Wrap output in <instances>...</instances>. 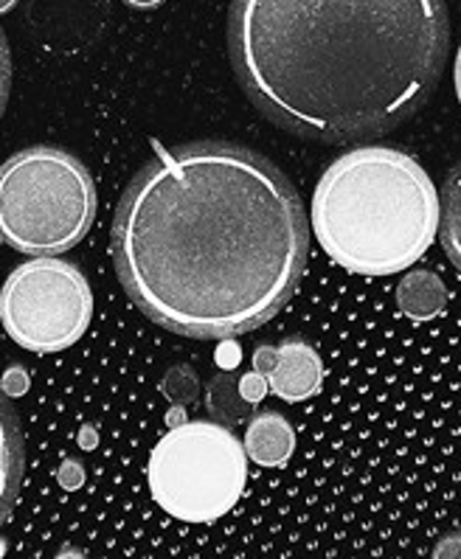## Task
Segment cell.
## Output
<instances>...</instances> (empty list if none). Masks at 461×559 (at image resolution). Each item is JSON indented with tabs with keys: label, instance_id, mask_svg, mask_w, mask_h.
<instances>
[{
	"label": "cell",
	"instance_id": "cell-1",
	"mask_svg": "<svg viewBox=\"0 0 461 559\" xmlns=\"http://www.w3.org/2000/svg\"><path fill=\"white\" fill-rule=\"evenodd\" d=\"M310 228L276 164L237 144L161 152L132 178L113 225L119 278L164 330L225 341L293 298Z\"/></svg>",
	"mask_w": 461,
	"mask_h": 559
},
{
	"label": "cell",
	"instance_id": "cell-2",
	"mask_svg": "<svg viewBox=\"0 0 461 559\" xmlns=\"http://www.w3.org/2000/svg\"><path fill=\"white\" fill-rule=\"evenodd\" d=\"M445 0H234L230 60L253 105L302 139L386 135L439 85Z\"/></svg>",
	"mask_w": 461,
	"mask_h": 559
},
{
	"label": "cell",
	"instance_id": "cell-3",
	"mask_svg": "<svg viewBox=\"0 0 461 559\" xmlns=\"http://www.w3.org/2000/svg\"><path fill=\"white\" fill-rule=\"evenodd\" d=\"M312 230L338 267L357 276H394L434 245L439 194L409 152L360 146L327 166L318 180Z\"/></svg>",
	"mask_w": 461,
	"mask_h": 559
},
{
	"label": "cell",
	"instance_id": "cell-4",
	"mask_svg": "<svg viewBox=\"0 0 461 559\" xmlns=\"http://www.w3.org/2000/svg\"><path fill=\"white\" fill-rule=\"evenodd\" d=\"M96 186L80 158L32 146L0 166V237L28 257H57L85 239Z\"/></svg>",
	"mask_w": 461,
	"mask_h": 559
},
{
	"label": "cell",
	"instance_id": "cell-5",
	"mask_svg": "<svg viewBox=\"0 0 461 559\" xmlns=\"http://www.w3.org/2000/svg\"><path fill=\"white\" fill-rule=\"evenodd\" d=\"M146 475L166 514L184 523H214L243 498L248 453L225 425L186 421L155 444Z\"/></svg>",
	"mask_w": 461,
	"mask_h": 559
},
{
	"label": "cell",
	"instance_id": "cell-6",
	"mask_svg": "<svg viewBox=\"0 0 461 559\" xmlns=\"http://www.w3.org/2000/svg\"><path fill=\"white\" fill-rule=\"evenodd\" d=\"M93 293L73 264L34 257L12 270L0 290V321L17 346L37 355L62 352L87 332Z\"/></svg>",
	"mask_w": 461,
	"mask_h": 559
},
{
	"label": "cell",
	"instance_id": "cell-7",
	"mask_svg": "<svg viewBox=\"0 0 461 559\" xmlns=\"http://www.w3.org/2000/svg\"><path fill=\"white\" fill-rule=\"evenodd\" d=\"M268 385L284 402H304L321 391V355L302 337H291L276 346V362L268 371Z\"/></svg>",
	"mask_w": 461,
	"mask_h": 559
},
{
	"label": "cell",
	"instance_id": "cell-8",
	"mask_svg": "<svg viewBox=\"0 0 461 559\" xmlns=\"http://www.w3.org/2000/svg\"><path fill=\"white\" fill-rule=\"evenodd\" d=\"M23 480V433L12 402L0 394V526L12 514Z\"/></svg>",
	"mask_w": 461,
	"mask_h": 559
},
{
	"label": "cell",
	"instance_id": "cell-9",
	"mask_svg": "<svg viewBox=\"0 0 461 559\" xmlns=\"http://www.w3.org/2000/svg\"><path fill=\"white\" fill-rule=\"evenodd\" d=\"M296 450V433H293L291 421L282 414L264 411V414L253 416L245 433V453L253 459L259 467H282Z\"/></svg>",
	"mask_w": 461,
	"mask_h": 559
},
{
	"label": "cell",
	"instance_id": "cell-10",
	"mask_svg": "<svg viewBox=\"0 0 461 559\" xmlns=\"http://www.w3.org/2000/svg\"><path fill=\"white\" fill-rule=\"evenodd\" d=\"M445 304H448V290L434 270H411L397 284V307L411 321H434L445 310Z\"/></svg>",
	"mask_w": 461,
	"mask_h": 559
},
{
	"label": "cell",
	"instance_id": "cell-11",
	"mask_svg": "<svg viewBox=\"0 0 461 559\" xmlns=\"http://www.w3.org/2000/svg\"><path fill=\"white\" fill-rule=\"evenodd\" d=\"M439 234L448 259L461 270V160L448 171L441 186Z\"/></svg>",
	"mask_w": 461,
	"mask_h": 559
},
{
	"label": "cell",
	"instance_id": "cell-12",
	"mask_svg": "<svg viewBox=\"0 0 461 559\" xmlns=\"http://www.w3.org/2000/svg\"><path fill=\"white\" fill-rule=\"evenodd\" d=\"M9 82H12V66H9V48L3 34H0V116H3V107L9 99Z\"/></svg>",
	"mask_w": 461,
	"mask_h": 559
},
{
	"label": "cell",
	"instance_id": "cell-13",
	"mask_svg": "<svg viewBox=\"0 0 461 559\" xmlns=\"http://www.w3.org/2000/svg\"><path fill=\"white\" fill-rule=\"evenodd\" d=\"M264 382H268V377H262L257 371V374H248L243 377V382H239V394H243L245 402H259L264 394Z\"/></svg>",
	"mask_w": 461,
	"mask_h": 559
},
{
	"label": "cell",
	"instance_id": "cell-14",
	"mask_svg": "<svg viewBox=\"0 0 461 559\" xmlns=\"http://www.w3.org/2000/svg\"><path fill=\"white\" fill-rule=\"evenodd\" d=\"M273 362H276V346H259L257 355H253V369L264 377L271 371Z\"/></svg>",
	"mask_w": 461,
	"mask_h": 559
},
{
	"label": "cell",
	"instance_id": "cell-15",
	"mask_svg": "<svg viewBox=\"0 0 461 559\" xmlns=\"http://www.w3.org/2000/svg\"><path fill=\"white\" fill-rule=\"evenodd\" d=\"M125 3H130V7L135 9H155L161 7V3H166V0H125Z\"/></svg>",
	"mask_w": 461,
	"mask_h": 559
},
{
	"label": "cell",
	"instance_id": "cell-16",
	"mask_svg": "<svg viewBox=\"0 0 461 559\" xmlns=\"http://www.w3.org/2000/svg\"><path fill=\"white\" fill-rule=\"evenodd\" d=\"M456 96H459V105H461V48L459 53H456Z\"/></svg>",
	"mask_w": 461,
	"mask_h": 559
},
{
	"label": "cell",
	"instance_id": "cell-17",
	"mask_svg": "<svg viewBox=\"0 0 461 559\" xmlns=\"http://www.w3.org/2000/svg\"><path fill=\"white\" fill-rule=\"evenodd\" d=\"M14 3H17V0H0V14L9 12V9H12Z\"/></svg>",
	"mask_w": 461,
	"mask_h": 559
}]
</instances>
